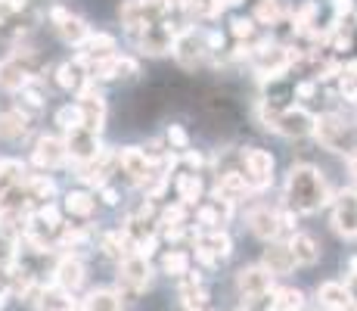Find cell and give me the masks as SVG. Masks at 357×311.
<instances>
[{
  "instance_id": "obj_26",
  "label": "cell",
  "mask_w": 357,
  "mask_h": 311,
  "mask_svg": "<svg viewBox=\"0 0 357 311\" xmlns=\"http://www.w3.org/2000/svg\"><path fill=\"white\" fill-rule=\"evenodd\" d=\"M174 57L181 59L183 66H196V62H202V47H199V41H196L193 31L177 34V41H174Z\"/></svg>"
},
{
  "instance_id": "obj_44",
  "label": "cell",
  "mask_w": 357,
  "mask_h": 311,
  "mask_svg": "<svg viewBox=\"0 0 357 311\" xmlns=\"http://www.w3.org/2000/svg\"><path fill=\"white\" fill-rule=\"evenodd\" d=\"M205 41H208V50H221L224 47V34L221 31H208V38Z\"/></svg>"
},
{
  "instance_id": "obj_17",
  "label": "cell",
  "mask_w": 357,
  "mask_h": 311,
  "mask_svg": "<svg viewBox=\"0 0 357 311\" xmlns=\"http://www.w3.org/2000/svg\"><path fill=\"white\" fill-rule=\"evenodd\" d=\"M91 72V78H128V75H137V62L128 57H109L102 62H93Z\"/></svg>"
},
{
  "instance_id": "obj_48",
  "label": "cell",
  "mask_w": 357,
  "mask_h": 311,
  "mask_svg": "<svg viewBox=\"0 0 357 311\" xmlns=\"http://www.w3.org/2000/svg\"><path fill=\"white\" fill-rule=\"evenodd\" d=\"M345 72H348V78H354V81H357V62H348Z\"/></svg>"
},
{
  "instance_id": "obj_41",
  "label": "cell",
  "mask_w": 357,
  "mask_h": 311,
  "mask_svg": "<svg viewBox=\"0 0 357 311\" xmlns=\"http://www.w3.org/2000/svg\"><path fill=\"white\" fill-rule=\"evenodd\" d=\"M342 96H345L348 103H357V81L354 78H342Z\"/></svg>"
},
{
  "instance_id": "obj_18",
  "label": "cell",
  "mask_w": 357,
  "mask_h": 311,
  "mask_svg": "<svg viewBox=\"0 0 357 311\" xmlns=\"http://www.w3.org/2000/svg\"><path fill=\"white\" fill-rule=\"evenodd\" d=\"M196 246H199V252H205L208 259H215V261L227 259V255L233 252V240H230L224 231H208V233H202V237H196Z\"/></svg>"
},
{
  "instance_id": "obj_28",
  "label": "cell",
  "mask_w": 357,
  "mask_h": 311,
  "mask_svg": "<svg viewBox=\"0 0 357 311\" xmlns=\"http://www.w3.org/2000/svg\"><path fill=\"white\" fill-rule=\"evenodd\" d=\"M245 190H249V184H245V175H239V171H224V175L218 178V196L230 199V203L245 196Z\"/></svg>"
},
{
  "instance_id": "obj_8",
  "label": "cell",
  "mask_w": 357,
  "mask_h": 311,
  "mask_svg": "<svg viewBox=\"0 0 357 311\" xmlns=\"http://www.w3.org/2000/svg\"><path fill=\"white\" fill-rule=\"evenodd\" d=\"M66 153L72 156L75 162H91V159L100 153L97 134H93V131H87V128L68 131V137H66Z\"/></svg>"
},
{
  "instance_id": "obj_50",
  "label": "cell",
  "mask_w": 357,
  "mask_h": 311,
  "mask_svg": "<svg viewBox=\"0 0 357 311\" xmlns=\"http://www.w3.org/2000/svg\"><path fill=\"white\" fill-rule=\"evenodd\" d=\"M348 268H351V274H357V259H351V265H348Z\"/></svg>"
},
{
  "instance_id": "obj_25",
  "label": "cell",
  "mask_w": 357,
  "mask_h": 311,
  "mask_svg": "<svg viewBox=\"0 0 357 311\" xmlns=\"http://www.w3.org/2000/svg\"><path fill=\"white\" fill-rule=\"evenodd\" d=\"M317 299H320V305L329 308V311H345L351 302H348V293H345V287L342 283H320L317 287Z\"/></svg>"
},
{
  "instance_id": "obj_15",
  "label": "cell",
  "mask_w": 357,
  "mask_h": 311,
  "mask_svg": "<svg viewBox=\"0 0 357 311\" xmlns=\"http://www.w3.org/2000/svg\"><path fill=\"white\" fill-rule=\"evenodd\" d=\"M109 57H115V38L112 34H87V41L81 44V62H102V59H109Z\"/></svg>"
},
{
  "instance_id": "obj_3",
  "label": "cell",
  "mask_w": 357,
  "mask_h": 311,
  "mask_svg": "<svg viewBox=\"0 0 357 311\" xmlns=\"http://www.w3.org/2000/svg\"><path fill=\"white\" fill-rule=\"evenodd\" d=\"M134 38H137V47H140L143 53H149V57H165V53L174 50L177 34L168 29V22H153V25L137 31Z\"/></svg>"
},
{
  "instance_id": "obj_11",
  "label": "cell",
  "mask_w": 357,
  "mask_h": 311,
  "mask_svg": "<svg viewBox=\"0 0 357 311\" xmlns=\"http://www.w3.org/2000/svg\"><path fill=\"white\" fill-rule=\"evenodd\" d=\"M115 162H119V156H115L112 150H100V153L93 156L91 162H84V171H81V181L91 184V187H102V184H106V178L112 175Z\"/></svg>"
},
{
  "instance_id": "obj_23",
  "label": "cell",
  "mask_w": 357,
  "mask_h": 311,
  "mask_svg": "<svg viewBox=\"0 0 357 311\" xmlns=\"http://www.w3.org/2000/svg\"><path fill=\"white\" fill-rule=\"evenodd\" d=\"M29 134V115L22 109H13V113H0V137L3 140H22Z\"/></svg>"
},
{
  "instance_id": "obj_1",
  "label": "cell",
  "mask_w": 357,
  "mask_h": 311,
  "mask_svg": "<svg viewBox=\"0 0 357 311\" xmlns=\"http://www.w3.org/2000/svg\"><path fill=\"white\" fill-rule=\"evenodd\" d=\"M286 199L295 212L311 215L329 203V187L314 165H295L286 178Z\"/></svg>"
},
{
  "instance_id": "obj_49",
  "label": "cell",
  "mask_w": 357,
  "mask_h": 311,
  "mask_svg": "<svg viewBox=\"0 0 357 311\" xmlns=\"http://www.w3.org/2000/svg\"><path fill=\"white\" fill-rule=\"evenodd\" d=\"M187 162H190V165H193V168H199V162H202V159H199V156H193V153H190V156H187Z\"/></svg>"
},
{
  "instance_id": "obj_40",
  "label": "cell",
  "mask_w": 357,
  "mask_h": 311,
  "mask_svg": "<svg viewBox=\"0 0 357 311\" xmlns=\"http://www.w3.org/2000/svg\"><path fill=\"white\" fill-rule=\"evenodd\" d=\"M252 31H255V22H252V19H233V34H236L239 41H249Z\"/></svg>"
},
{
  "instance_id": "obj_12",
  "label": "cell",
  "mask_w": 357,
  "mask_h": 311,
  "mask_svg": "<svg viewBox=\"0 0 357 311\" xmlns=\"http://www.w3.org/2000/svg\"><path fill=\"white\" fill-rule=\"evenodd\" d=\"M236 289L245 296V299H255L261 293H271V274H267L261 265L243 268V271L236 274Z\"/></svg>"
},
{
  "instance_id": "obj_29",
  "label": "cell",
  "mask_w": 357,
  "mask_h": 311,
  "mask_svg": "<svg viewBox=\"0 0 357 311\" xmlns=\"http://www.w3.org/2000/svg\"><path fill=\"white\" fill-rule=\"evenodd\" d=\"M84 311H121V296L112 289H93L84 299Z\"/></svg>"
},
{
  "instance_id": "obj_34",
  "label": "cell",
  "mask_w": 357,
  "mask_h": 311,
  "mask_svg": "<svg viewBox=\"0 0 357 311\" xmlns=\"http://www.w3.org/2000/svg\"><path fill=\"white\" fill-rule=\"evenodd\" d=\"M25 193H29V199H50L53 193H56V184L47 175H31L29 181H25Z\"/></svg>"
},
{
  "instance_id": "obj_6",
  "label": "cell",
  "mask_w": 357,
  "mask_h": 311,
  "mask_svg": "<svg viewBox=\"0 0 357 311\" xmlns=\"http://www.w3.org/2000/svg\"><path fill=\"white\" fill-rule=\"evenodd\" d=\"M149 277H153V271H149V261L143 259V255H128V259L121 261V289H125L128 296L146 289Z\"/></svg>"
},
{
  "instance_id": "obj_20",
  "label": "cell",
  "mask_w": 357,
  "mask_h": 311,
  "mask_svg": "<svg viewBox=\"0 0 357 311\" xmlns=\"http://www.w3.org/2000/svg\"><path fill=\"white\" fill-rule=\"evenodd\" d=\"M81 283H84V265H81V259H75V255H66V259L56 265V287L66 289V293H72V289H78Z\"/></svg>"
},
{
  "instance_id": "obj_21",
  "label": "cell",
  "mask_w": 357,
  "mask_h": 311,
  "mask_svg": "<svg viewBox=\"0 0 357 311\" xmlns=\"http://www.w3.org/2000/svg\"><path fill=\"white\" fill-rule=\"evenodd\" d=\"M91 78L87 75V66L81 59H68L63 62V66L56 68V81H59V87H66V91H84V81Z\"/></svg>"
},
{
  "instance_id": "obj_35",
  "label": "cell",
  "mask_w": 357,
  "mask_h": 311,
  "mask_svg": "<svg viewBox=\"0 0 357 311\" xmlns=\"http://www.w3.org/2000/svg\"><path fill=\"white\" fill-rule=\"evenodd\" d=\"M177 190H181V203L190 205L202 196V178L199 175H181L177 178Z\"/></svg>"
},
{
  "instance_id": "obj_2",
  "label": "cell",
  "mask_w": 357,
  "mask_h": 311,
  "mask_svg": "<svg viewBox=\"0 0 357 311\" xmlns=\"http://www.w3.org/2000/svg\"><path fill=\"white\" fill-rule=\"evenodd\" d=\"M314 137H317V143L326 150L351 147V128H348L339 115H320V119L314 122Z\"/></svg>"
},
{
  "instance_id": "obj_31",
  "label": "cell",
  "mask_w": 357,
  "mask_h": 311,
  "mask_svg": "<svg viewBox=\"0 0 357 311\" xmlns=\"http://www.w3.org/2000/svg\"><path fill=\"white\" fill-rule=\"evenodd\" d=\"M162 271L168 274V277H187L190 274V255L187 252H165L162 259Z\"/></svg>"
},
{
  "instance_id": "obj_22",
  "label": "cell",
  "mask_w": 357,
  "mask_h": 311,
  "mask_svg": "<svg viewBox=\"0 0 357 311\" xmlns=\"http://www.w3.org/2000/svg\"><path fill=\"white\" fill-rule=\"evenodd\" d=\"M119 162H121V168L134 178V181H146L149 171H153V165H149V159L143 156L140 147H125L121 150V156H119Z\"/></svg>"
},
{
  "instance_id": "obj_4",
  "label": "cell",
  "mask_w": 357,
  "mask_h": 311,
  "mask_svg": "<svg viewBox=\"0 0 357 311\" xmlns=\"http://www.w3.org/2000/svg\"><path fill=\"white\" fill-rule=\"evenodd\" d=\"M243 162H245V184L249 187L264 190L273 181V156L267 150H258V147L243 150Z\"/></svg>"
},
{
  "instance_id": "obj_46",
  "label": "cell",
  "mask_w": 357,
  "mask_h": 311,
  "mask_svg": "<svg viewBox=\"0 0 357 311\" xmlns=\"http://www.w3.org/2000/svg\"><path fill=\"white\" fill-rule=\"evenodd\" d=\"M345 162H348V171H351V178L357 181V150H351V153H348Z\"/></svg>"
},
{
  "instance_id": "obj_14",
  "label": "cell",
  "mask_w": 357,
  "mask_h": 311,
  "mask_svg": "<svg viewBox=\"0 0 357 311\" xmlns=\"http://www.w3.org/2000/svg\"><path fill=\"white\" fill-rule=\"evenodd\" d=\"M261 268H264L271 277H277V274H289L295 268V255H292L289 243H267L264 265H261Z\"/></svg>"
},
{
  "instance_id": "obj_36",
  "label": "cell",
  "mask_w": 357,
  "mask_h": 311,
  "mask_svg": "<svg viewBox=\"0 0 357 311\" xmlns=\"http://www.w3.org/2000/svg\"><path fill=\"white\" fill-rule=\"evenodd\" d=\"M56 124L59 128L66 131H75V128H84V119H81V109H78V103H75V106H63L56 113Z\"/></svg>"
},
{
  "instance_id": "obj_13",
  "label": "cell",
  "mask_w": 357,
  "mask_h": 311,
  "mask_svg": "<svg viewBox=\"0 0 357 311\" xmlns=\"http://www.w3.org/2000/svg\"><path fill=\"white\" fill-rule=\"evenodd\" d=\"M66 140H59V137H50L44 134L38 143H34V162L40 165V168H59V165L66 162Z\"/></svg>"
},
{
  "instance_id": "obj_16",
  "label": "cell",
  "mask_w": 357,
  "mask_h": 311,
  "mask_svg": "<svg viewBox=\"0 0 357 311\" xmlns=\"http://www.w3.org/2000/svg\"><path fill=\"white\" fill-rule=\"evenodd\" d=\"M31 85V68L22 66L19 59H3L0 62V87L6 91H22Z\"/></svg>"
},
{
  "instance_id": "obj_19",
  "label": "cell",
  "mask_w": 357,
  "mask_h": 311,
  "mask_svg": "<svg viewBox=\"0 0 357 311\" xmlns=\"http://www.w3.org/2000/svg\"><path fill=\"white\" fill-rule=\"evenodd\" d=\"M249 224H252V233H255L258 240H277V233L283 231L280 227V212H271V209H255L249 215Z\"/></svg>"
},
{
  "instance_id": "obj_39",
  "label": "cell",
  "mask_w": 357,
  "mask_h": 311,
  "mask_svg": "<svg viewBox=\"0 0 357 311\" xmlns=\"http://www.w3.org/2000/svg\"><path fill=\"white\" fill-rule=\"evenodd\" d=\"M168 143H171L174 150H187V147H190L187 131H183L181 124H171V128H168Z\"/></svg>"
},
{
  "instance_id": "obj_32",
  "label": "cell",
  "mask_w": 357,
  "mask_h": 311,
  "mask_svg": "<svg viewBox=\"0 0 357 311\" xmlns=\"http://www.w3.org/2000/svg\"><path fill=\"white\" fill-rule=\"evenodd\" d=\"M301 305H305V296H301V289H277L273 293V311H301Z\"/></svg>"
},
{
  "instance_id": "obj_33",
  "label": "cell",
  "mask_w": 357,
  "mask_h": 311,
  "mask_svg": "<svg viewBox=\"0 0 357 311\" xmlns=\"http://www.w3.org/2000/svg\"><path fill=\"white\" fill-rule=\"evenodd\" d=\"M22 165L19 162H0V199L6 196V193L13 190V187L22 184Z\"/></svg>"
},
{
  "instance_id": "obj_42",
  "label": "cell",
  "mask_w": 357,
  "mask_h": 311,
  "mask_svg": "<svg viewBox=\"0 0 357 311\" xmlns=\"http://www.w3.org/2000/svg\"><path fill=\"white\" fill-rule=\"evenodd\" d=\"M342 287H345V293H348V302L357 308V274H348Z\"/></svg>"
},
{
  "instance_id": "obj_51",
  "label": "cell",
  "mask_w": 357,
  "mask_h": 311,
  "mask_svg": "<svg viewBox=\"0 0 357 311\" xmlns=\"http://www.w3.org/2000/svg\"><path fill=\"white\" fill-rule=\"evenodd\" d=\"M165 3H168V6H171V3H177V6H183V0H165Z\"/></svg>"
},
{
  "instance_id": "obj_10",
  "label": "cell",
  "mask_w": 357,
  "mask_h": 311,
  "mask_svg": "<svg viewBox=\"0 0 357 311\" xmlns=\"http://www.w3.org/2000/svg\"><path fill=\"white\" fill-rule=\"evenodd\" d=\"M50 19L56 22V31H59V38L66 41V44H84L87 41V34H91V29H87V22L81 16H72V13H66V10H53L50 13Z\"/></svg>"
},
{
  "instance_id": "obj_9",
  "label": "cell",
  "mask_w": 357,
  "mask_h": 311,
  "mask_svg": "<svg viewBox=\"0 0 357 311\" xmlns=\"http://www.w3.org/2000/svg\"><path fill=\"white\" fill-rule=\"evenodd\" d=\"M314 122L317 119H314L307 109H301V106L283 109L280 119H277V131L280 134H286V137H307V134H314Z\"/></svg>"
},
{
  "instance_id": "obj_37",
  "label": "cell",
  "mask_w": 357,
  "mask_h": 311,
  "mask_svg": "<svg viewBox=\"0 0 357 311\" xmlns=\"http://www.w3.org/2000/svg\"><path fill=\"white\" fill-rule=\"evenodd\" d=\"M19 94H22V103H25V115H29V113H38V109L44 106V94H40L34 85L22 87V91H19Z\"/></svg>"
},
{
  "instance_id": "obj_5",
  "label": "cell",
  "mask_w": 357,
  "mask_h": 311,
  "mask_svg": "<svg viewBox=\"0 0 357 311\" xmlns=\"http://www.w3.org/2000/svg\"><path fill=\"white\" fill-rule=\"evenodd\" d=\"M333 227L339 237L357 240V190L339 193V199L333 205Z\"/></svg>"
},
{
  "instance_id": "obj_45",
  "label": "cell",
  "mask_w": 357,
  "mask_h": 311,
  "mask_svg": "<svg viewBox=\"0 0 357 311\" xmlns=\"http://www.w3.org/2000/svg\"><path fill=\"white\" fill-rule=\"evenodd\" d=\"M314 91H317V85H314V81H305V85H298V87H295V94H298L301 100H307V96H314Z\"/></svg>"
},
{
  "instance_id": "obj_27",
  "label": "cell",
  "mask_w": 357,
  "mask_h": 311,
  "mask_svg": "<svg viewBox=\"0 0 357 311\" xmlns=\"http://www.w3.org/2000/svg\"><path fill=\"white\" fill-rule=\"evenodd\" d=\"M38 308L40 311H72V293H66V289H59V287L40 289Z\"/></svg>"
},
{
  "instance_id": "obj_7",
  "label": "cell",
  "mask_w": 357,
  "mask_h": 311,
  "mask_svg": "<svg viewBox=\"0 0 357 311\" xmlns=\"http://www.w3.org/2000/svg\"><path fill=\"white\" fill-rule=\"evenodd\" d=\"M78 109H81V119H84V128L100 134L102 122H106V100H102V94L93 91V87H84L81 100H78Z\"/></svg>"
},
{
  "instance_id": "obj_47",
  "label": "cell",
  "mask_w": 357,
  "mask_h": 311,
  "mask_svg": "<svg viewBox=\"0 0 357 311\" xmlns=\"http://www.w3.org/2000/svg\"><path fill=\"white\" fill-rule=\"evenodd\" d=\"M102 203L115 205V203H119V193H115V190H102Z\"/></svg>"
},
{
  "instance_id": "obj_30",
  "label": "cell",
  "mask_w": 357,
  "mask_h": 311,
  "mask_svg": "<svg viewBox=\"0 0 357 311\" xmlns=\"http://www.w3.org/2000/svg\"><path fill=\"white\" fill-rule=\"evenodd\" d=\"M66 209L72 212V215H78V218H91L93 209H97V203H93L91 193L75 190V193H68V196H66Z\"/></svg>"
},
{
  "instance_id": "obj_38",
  "label": "cell",
  "mask_w": 357,
  "mask_h": 311,
  "mask_svg": "<svg viewBox=\"0 0 357 311\" xmlns=\"http://www.w3.org/2000/svg\"><path fill=\"white\" fill-rule=\"evenodd\" d=\"M258 19H261V22H277V19H280L277 0H261V3H258Z\"/></svg>"
},
{
  "instance_id": "obj_24",
  "label": "cell",
  "mask_w": 357,
  "mask_h": 311,
  "mask_svg": "<svg viewBox=\"0 0 357 311\" xmlns=\"http://www.w3.org/2000/svg\"><path fill=\"white\" fill-rule=\"evenodd\" d=\"M289 249H292V255H295V265H317V259H320L317 240L307 237V233H295Z\"/></svg>"
},
{
  "instance_id": "obj_43",
  "label": "cell",
  "mask_w": 357,
  "mask_h": 311,
  "mask_svg": "<svg viewBox=\"0 0 357 311\" xmlns=\"http://www.w3.org/2000/svg\"><path fill=\"white\" fill-rule=\"evenodd\" d=\"M333 6H335V16H348L354 10V0H333Z\"/></svg>"
}]
</instances>
